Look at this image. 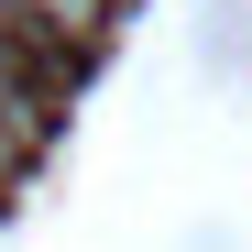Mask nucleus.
<instances>
[{
  "label": "nucleus",
  "instance_id": "f257e3e1",
  "mask_svg": "<svg viewBox=\"0 0 252 252\" xmlns=\"http://www.w3.org/2000/svg\"><path fill=\"white\" fill-rule=\"evenodd\" d=\"M33 143H44V99H33V88H0V187L33 164Z\"/></svg>",
  "mask_w": 252,
  "mask_h": 252
},
{
  "label": "nucleus",
  "instance_id": "f03ea898",
  "mask_svg": "<svg viewBox=\"0 0 252 252\" xmlns=\"http://www.w3.org/2000/svg\"><path fill=\"white\" fill-rule=\"evenodd\" d=\"M11 11H22V33H55V44H88L110 0H11Z\"/></svg>",
  "mask_w": 252,
  "mask_h": 252
},
{
  "label": "nucleus",
  "instance_id": "7ed1b4c3",
  "mask_svg": "<svg viewBox=\"0 0 252 252\" xmlns=\"http://www.w3.org/2000/svg\"><path fill=\"white\" fill-rule=\"evenodd\" d=\"M22 44H33V33H22L11 0H0V88H22Z\"/></svg>",
  "mask_w": 252,
  "mask_h": 252
}]
</instances>
